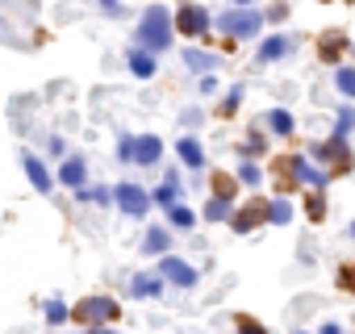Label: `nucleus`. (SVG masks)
<instances>
[{"instance_id":"f257e3e1","label":"nucleus","mask_w":355,"mask_h":334,"mask_svg":"<svg viewBox=\"0 0 355 334\" xmlns=\"http://www.w3.org/2000/svg\"><path fill=\"white\" fill-rule=\"evenodd\" d=\"M171 42H175V17H171L163 5H150V9L138 17V30H134V46H142V51L159 55V51H167Z\"/></svg>"},{"instance_id":"f03ea898","label":"nucleus","mask_w":355,"mask_h":334,"mask_svg":"<svg viewBox=\"0 0 355 334\" xmlns=\"http://www.w3.org/2000/svg\"><path fill=\"white\" fill-rule=\"evenodd\" d=\"M272 167H276V176H280V188H313V193H322L326 184H330V172H318V167H309V155H280V159H272Z\"/></svg>"},{"instance_id":"7ed1b4c3","label":"nucleus","mask_w":355,"mask_h":334,"mask_svg":"<svg viewBox=\"0 0 355 334\" xmlns=\"http://www.w3.org/2000/svg\"><path fill=\"white\" fill-rule=\"evenodd\" d=\"M117 317H121V305H117V297H105V292L84 297V301L71 305V322L84 326V330H105V326H113Z\"/></svg>"},{"instance_id":"20e7f679","label":"nucleus","mask_w":355,"mask_h":334,"mask_svg":"<svg viewBox=\"0 0 355 334\" xmlns=\"http://www.w3.org/2000/svg\"><path fill=\"white\" fill-rule=\"evenodd\" d=\"M309 159H318V167H326L330 176H347L351 167H355L351 138H338V134H330L326 142H313V146H309Z\"/></svg>"},{"instance_id":"39448f33","label":"nucleus","mask_w":355,"mask_h":334,"mask_svg":"<svg viewBox=\"0 0 355 334\" xmlns=\"http://www.w3.org/2000/svg\"><path fill=\"white\" fill-rule=\"evenodd\" d=\"M263 21L268 17L259 9H226V13L214 17V30L226 34V38H234V42H243V38H259L263 34Z\"/></svg>"},{"instance_id":"423d86ee","label":"nucleus","mask_w":355,"mask_h":334,"mask_svg":"<svg viewBox=\"0 0 355 334\" xmlns=\"http://www.w3.org/2000/svg\"><path fill=\"white\" fill-rule=\"evenodd\" d=\"M175 34L205 42L214 34V13L205 5H193V0H189V5H180V13H175Z\"/></svg>"},{"instance_id":"0eeeda50","label":"nucleus","mask_w":355,"mask_h":334,"mask_svg":"<svg viewBox=\"0 0 355 334\" xmlns=\"http://www.w3.org/2000/svg\"><path fill=\"white\" fill-rule=\"evenodd\" d=\"M155 272H159L167 284H175V288H197V280H201V272H197L189 259H180V255H163Z\"/></svg>"},{"instance_id":"6e6552de","label":"nucleus","mask_w":355,"mask_h":334,"mask_svg":"<svg viewBox=\"0 0 355 334\" xmlns=\"http://www.w3.org/2000/svg\"><path fill=\"white\" fill-rule=\"evenodd\" d=\"M259 226H268V197L247 201V205L234 209V218H230V230H234V234H255Z\"/></svg>"},{"instance_id":"1a4fd4ad","label":"nucleus","mask_w":355,"mask_h":334,"mask_svg":"<svg viewBox=\"0 0 355 334\" xmlns=\"http://www.w3.org/2000/svg\"><path fill=\"white\" fill-rule=\"evenodd\" d=\"M113 201H117V209H121L125 218H142V213L155 205L142 184H117V188H113Z\"/></svg>"},{"instance_id":"9d476101","label":"nucleus","mask_w":355,"mask_h":334,"mask_svg":"<svg viewBox=\"0 0 355 334\" xmlns=\"http://www.w3.org/2000/svg\"><path fill=\"white\" fill-rule=\"evenodd\" d=\"M21 167H26V176H30V184L42 193V197H51L55 193V176H51V167L34 155V150H21Z\"/></svg>"},{"instance_id":"9b49d317","label":"nucleus","mask_w":355,"mask_h":334,"mask_svg":"<svg viewBox=\"0 0 355 334\" xmlns=\"http://www.w3.org/2000/svg\"><path fill=\"white\" fill-rule=\"evenodd\" d=\"M59 184H67L71 193L88 188V163H84V155H67L59 163Z\"/></svg>"},{"instance_id":"f8f14e48","label":"nucleus","mask_w":355,"mask_h":334,"mask_svg":"<svg viewBox=\"0 0 355 334\" xmlns=\"http://www.w3.org/2000/svg\"><path fill=\"white\" fill-rule=\"evenodd\" d=\"M343 55H347V34L326 30V34L318 38V59H322V63H330V67H343Z\"/></svg>"},{"instance_id":"ddd939ff","label":"nucleus","mask_w":355,"mask_h":334,"mask_svg":"<svg viewBox=\"0 0 355 334\" xmlns=\"http://www.w3.org/2000/svg\"><path fill=\"white\" fill-rule=\"evenodd\" d=\"M150 201H155L159 209H171V205H180V201H184V197H180V172H175V167H167L163 184L150 188Z\"/></svg>"},{"instance_id":"4468645a","label":"nucleus","mask_w":355,"mask_h":334,"mask_svg":"<svg viewBox=\"0 0 355 334\" xmlns=\"http://www.w3.org/2000/svg\"><path fill=\"white\" fill-rule=\"evenodd\" d=\"M159 159H163V142L155 134H138L134 138V163L138 167H155Z\"/></svg>"},{"instance_id":"2eb2a0df","label":"nucleus","mask_w":355,"mask_h":334,"mask_svg":"<svg viewBox=\"0 0 355 334\" xmlns=\"http://www.w3.org/2000/svg\"><path fill=\"white\" fill-rule=\"evenodd\" d=\"M163 276L159 272H138L134 280H130V297H138V301H155L159 292H163Z\"/></svg>"},{"instance_id":"dca6fc26","label":"nucleus","mask_w":355,"mask_h":334,"mask_svg":"<svg viewBox=\"0 0 355 334\" xmlns=\"http://www.w3.org/2000/svg\"><path fill=\"white\" fill-rule=\"evenodd\" d=\"M175 155H180V163L193 167V172H201V167H205V150H201L197 134H180V142H175Z\"/></svg>"},{"instance_id":"f3484780","label":"nucleus","mask_w":355,"mask_h":334,"mask_svg":"<svg viewBox=\"0 0 355 334\" xmlns=\"http://www.w3.org/2000/svg\"><path fill=\"white\" fill-rule=\"evenodd\" d=\"M142 255H171V230L167 226H150L146 238H142Z\"/></svg>"},{"instance_id":"a211bd4d","label":"nucleus","mask_w":355,"mask_h":334,"mask_svg":"<svg viewBox=\"0 0 355 334\" xmlns=\"http://www.w3.org/2000/svg\"><path fill=\"white\" fill-rule=\"evenodd\" d=\"M130 71H134L138 80H155V71H159V55L134 46V51H130Z\"/></svg>"},{"instance_id":"6ab92c4d","label":"nucleus","mask_w":355,"mask_h":334,"mask_svg":"<svg viewBox=\"0 0 355 334\" xmlns=\"http://www.w3.org/2000/svg\"><path fill=\"white\" fill-rule=\"evenodd\" d=\"M293 51V42L284 38V34H268L263 42H259V63H276V59H284Z\"/></svg>"},{"instance_id":"aec40b11","label":"nucleus","mask_w":355,"mask_h":334,"mask_svg":"<svg viewBox=\"0 0 355 334\" xmlns=\"http://www.w3.org/2000/svg\"><path fill=\"white\" fill-rule=\"evenodd\" d=\"M263 121H268V130H272V134H280V138H288V134L297 130V121H293V113H288V109H268V113H263Z\"/></svg>"},{"instance_id":"412c9836","label":"nucleus","mask_w":355,"mask_h":334,"mask_svg":"<svg viewBox=\"0 0 355 334\" xmlns=\"http://www.w3.org/2000/svg\"><path fill=\"white\" fill-rule=\"evenodd\" d=\"M184 63H189L193 71L209 76V67H218V55H209V51H197V46H184Z\"/></svg>"},{"instance_id":"4be33fe9","label":"nucleus","mask_w":355,"mask_h":334,"mask_svg":"<svg viewBox=\"0 0 355 334\" xmlns=\"http://www.w3.org/2000/svg\"><path fill=\"white\" fill-rule=\"evenodd\" d=\"M288 222H293V201L272 197L268 201V226H288Z\"/></svg>"},{"instance_id":"5701e85b","label":"nucleus","mask_w":355,"mask_h":334,"mask_svg":"<svg viewBox=\"0 0 355 334\" xmlns=\"http://www.w3.org/2000/svg\"><path fill=\"white\" fill-rule=\"evenodd\" d=\"M234 176H239L243 188H259V184H263V167H259L255 159H247V163H239V172H234Z\"/></svg>"},{"instance_id":"b1692460","label":"nucleus","mask_w":355,"mask_h":334,"mask_svg":"<svg viewBox=\"0 0 355 334\" xmlns=\"http://www.w3.org/2000/svg\"><path fill=\"white\" fill-rule=\"evenodd\" d=\"M167 226H171V230H193V226H197V213H193L189 205H171V209H167Z\"/></svg>"},{"instance_id":"393cba45","label":"nucleus","mask_w":355,"mask_h":334,"mask_svg":"<svg viewBox=\"0 0 355 334\" xmlns=\"http://www.w3.org/2000/svg\"><path fill=\"white\" fill-rule=\"evenodd\" d=\"M209 188H214V197H226V201H234V197H239V176H226V172H218V176L209 180Z\"/></svg>"},{"instance_id":"a878e982","label":"nucleus","mask_w":355,"mask_h":334,"mask_svg":"<svg viewBox=\"0 0 355 334\" xmlns=\"http://www.w3.org/2000/svg\"><path fill=\"white\" fill-rule=\"evenodd\" d=\"M230 218H234V201L214 197V201L205 205V222H230Z\"/></svg>"},{"instance_id":"bb28decb","label":"nucleus","mask_w":355,"mask_h":334,"mask_svg":"<svg viewBox=\"0 0 355 334\" xmlns=\"http://www.w3.org/2000/svg\"><path fill=\"white\" fill-rule=\"evenodd\" d=\"M334 88L355 100V63H351V67H334Z\"/></svg>"},{"instance_id":"cd10ccee","label":"nucleus","mask_w":355,"mask_h":334,"mask_svg":"<svg viewBox=\"0 0 355 334\" xmlns=\"http://www.w3.org/2000/svg\"><path fill=\"white\" fill-rule=\"evenodd\" d=\"M305 218H309L313 226L326 222V197H322V193H309V197H305Z\"/></svg>"},{"instance_id":"c85d7f7f","label":"nucleus","mask_w":355,"mask_h":334,"mask_svg":"<svg viewBox=\"0 0 355 334\" xmlns=\"http://www.w3.org/2000/svg\"><path fill=\"white\" fill-rule=\"evenodd\" d=\"M351 130H355V109L343 105V109L334 113V134H338V138H351Z\"/></svg>"},{"instance_id":"c756f323","label":"nucleus","mask_w":355,"mask_h":334,"mask_svg":"<svg viewBox=\"0 0 355 334\" xmlns=\"http://www.w3.org/2000/svg\"><path fill=\"white\" fill-rule=\"evenodd\" d=\"M334 288L355 297V263H338V272H334Z\"/></svg>"},{"instance_id":"7c9ffc66","label":"nucleus","mask_w":355,"mask_h":334,"mask_svg":"<svg viewBox=\"0 0 355 334\" xmlns=\"http://www.w3.org/2000/svg\"><path fill=\"white\" fill-rule=\"evenodd\" d=\"M46 322H51V326H63V322H71V309H67L59 297H51V301H46Z\"/></svg>"},{"instance_id":"2f4dec72","label":"nucleus","mask_w":355,"mask_h":334,"mask_svg":"<svg viewBox=\"0 0 355 334\" xmlns=\"http://www.w3.org/2000/svg\"><path fill=\"white\" fill-rule=\"evenodd\" d=\"M234 330H239V334H268V326L255 322L251 313H234Z\"/></svg>"},{"instance_id":"473e14b6","label":"nucleus","mask_w":355,"mask_h":334,"mask_svg":"<svg viewBox=\"0 0 355 334\" xmlns=\"http://www.w3.org/2000/svg\"><path fill=\"white\" fill-rule=\"evenodd\" d=\"M263 150H268V138H263L259 130H251V134H247V142H243V155H251V159H255V155H263Z\"/></svg>"},{"instance_id":"72a5a7b5","label":"nucleus","mask_w":355,"mask_h":334,"mask_svg":"<svg viewBox=\"0 0 355 334\" xmlns=\"http://www.w3.org/2000/svg\"><path fill=\"white\" fill-rule=\"evenodd\" d=\"M239 100H243V88H230V92H226V100H222V109H218V117H234Z\"/></svg>"},{"instance_id":"f704fd0d","label":"nucleus","mask_w":355,"mask_h":334,"mask_svg":"<svg viewBox=\"0 0 355 334\" xmlns=\"http://www.w3.org/2000/svg\"><path fill=\"white\" fill-rule=\"evenodd\" d=\"M117 155H121L125 163H134V134H121V142H117Z\"/></svg>"},{"instance_id":"c9c22d12","label":"nucleus","mask_w":355,"mask_h":334,"mask_svg":"<svg viewBox=\"0 0 355 334\" xmlns=\"http://www.w3.org/2000/svg\"><path fill=\"white\" fill-rule=\"evenodd\" d=\"M201 92L214 96V92H218V80H214V76H201Z\"/></svg>"},{"instance_id":"e433bc0d","label":"nucleus","mask_w":355,"mask_h":334,"mask_svg":"<svg viewBox=\"0 0 355 334\" xmlns=\"http://www.w3.org/2000/svg\"><path fill=\"white\" fill-rule=\"evenodd\" d=\"M101 13H109V17L121 13V0H101Z\"/></svg>"},{"instance_id":"4c0bfd02","label":"nucleus","mask_w":355,"mask_h":334,"mask_svg":"<svg viewBox=\"0 0 355 334\" xmlns=\"http://www.w3.org/2000/svg\"><path fill=\"white\" fill-rule=\"evenodd\" d=\"M51 155H55V159H63V155H67V146H63V138H51Z\"/></svg>"},{"instance_id":"58836bf2","label":"nucleus","mask_w":355,"mask_h":334,"mask_svg":"<svg viewBox=\"0 0 355 334\" xmlns=\"http://www.w3.org/2000/svg\"><path fill=\"white\" fill-rule=\"evenodd\" d=\"M318 334H343V326H338V322H326V326H322Z\"/></svg>"},{"instance_id":"ea45409f","label":"nucleus","mask_w":355,"mask_h":334,"mask_svg":"<svg viewBox=\"0 0 355 334\" xmlns=\"http://www.w3.org/2000/svg\"><path fill=\"white\" fill-rule=\"evenodd\" d=\"M234 9H255V0H234Z\"/></svg>"},{"instance_id":"a19ab883","label":"nucleus","mask_w":355,"mask_h":334,"mask_svg":"<svg viewBox=\"0 0 355 334\" xmlns=\"http://www.w3.org/2000/svg\"><path fill=\"white\" fill-rule=\"evenodd\" d=\"M88 334H113V330H109V326H105V330H88Z\"/></svg>"},{"instance_id":"79ce46f5","label":"nucleus","mask_w":355,"mask_h":334,"mask_svg":"<svg viewBox=\"0 0 355 334\" xmlns=\"http://www.w3.org/2000/svg\"><path fill=\"white\" fill-rule=\"evenodd\" d=\"M351 238H355V222H351Z\"/></svg>"},{"instance_id":"37998d69","label":"nucleus","mask_w":355,"mask_h":334,"mask_svg":"<svg viewBox=\"0 0 355 334\" xmlns=\"http://www.w3.org/2000/svg\"><path fill=\"white\" fill-rule=\"evenodd\" d=\"M297 334H305V330H297Z\"/></svg>"},{"instance_id":"c03bdc74","label":"nucleus","mask_w":355,"mask_h":334,"mask_svg":"<svg viewBox=\"0 0 355 334\" xmlns=\"http://www.w3.org/2000/svg\"><path fill=\"white\" fill-rule=\"evenodd\" d=\"M351 59H355V51H351Z\"/></svg>"}]
</instances>
